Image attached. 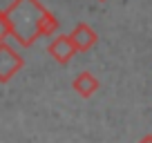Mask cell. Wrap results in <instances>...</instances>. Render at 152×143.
<instances>
[{
  "instance_id": "6da1fadb",
  "label": "cell",
  "mask_w": 152,
  "mask_h": 143,
  "mask_svg": "<svg viewBox=\"0 0 152 143\" xmlns=\"http://www.w3.org/2000/svg\"><path fill=\"white\" fill-rule=\"evenodd\" d=\"M72 40H74L78 52H87V49H92L99 43V34H96L90 25L81 23V25H76V29L72 31Z\"/></svg>"
},
{
  "instance_id": "277c9868",
  "label": "cell",
  "mask_w": 152,
  "mask_h": 143,
  "mask_svg": "<svg viewBox=\"0 0 152 143\" xmlns=\"http://www.w3.org/2000/svg\"><path fill=\"white\" fill-rule=\"evenodd\" d=\"M139 143H152V134H145V136H143Z\"/></svg>"
},
{
  "instance_id": "7a4b0ae2",
  "label": "cell",
  "mask_w": 152,
  "mask_h": 143,
  "mask_svg": "<svg viewBox=\"0 0 152 143\" xmlns=\"http://www.w3.org/2000/svg\"><path fill=\"white\" fill-rule=\"evenodd\" d=\"M76 52H78V49H76L72 36H58V38L49 45V54H52L58 63H63V65H65V63H69V58L74 56Z\"/></svg>"
},
{
  "instance_id": "3957f363",
  "label": "cell",
  "mask_w": 152,
  "mask_h": 143,
  "mask_svg": "<svg viewBox=\"0 0 152 143\" xmlns=\"http://www.w3.org/2000/svg\"><path fill=\"white\" fill-rule=\"evenodd\" d=\"M74 90L87 98V96H92L99 90V78H96L94 74H90V72H81V74L74 78Z\"/></svg>"
},
{
  "instance_id": "5b68a950",
  "label": "cell",
  "mask_w": 152,
  "mask_h": 143,
  "mask_svg": "<svg viewBox=\"0 0 152 143\" xmlns=\"http://www.w3.org/2000/svg\"><path fill=\"white\" fill-rule=\"evenodd\" d=\"M101 2H105V0H101Z\"/></svg>"
}]
</instances>
